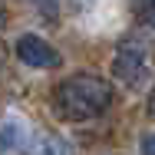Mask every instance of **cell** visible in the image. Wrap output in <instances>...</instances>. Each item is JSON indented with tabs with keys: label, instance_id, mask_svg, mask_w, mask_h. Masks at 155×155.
I'll list each match as a JSON object with an SVG mask.
<instances>
[{
	"label": "cell",
	"instance_id": "obj_5",
	"mask_svg": "<svg viewBox=\"0 0 155 155\" xmlns=\"http://www.w3.org/2000/svg\"><path fill=\"white\" fill-rule=\"evenodd\" d=\"M33 155H73V145L63 135H43L33 145Z\"/></svg>",
	"mask_w": 155,
	"mask_h": 155
},
{
	"label": "cell",
	"instance_id": "obj_4",
	"mask_svg": "<svg viewBox=\"0 0 155 155\" xmlns=\"http://www.w3.org/2000/svg\"><path fill=\"white\" fill-rule=\"evenodd\" d=\"M27 145H30V125L17 112H10L0 122V155H23Z\"/></svg>",
	"mask_w": 155,
	"mask_h": 155
},
{
	"label": "cell",
	"instance_id": "obj_7",
	"mask_svg": "<svg viewBox=\"0 0 155 155\" xmlns=\"http://www.w3.org/2000/svg\"><path fill=\"white\" fill-rule=\"evenodd\" d=\"M139 17H142L145 27H152V30H155V3H145V7L139 10Z\"/></svg>",
	"mask_w": 155,
	"mask_h": 155
},
{
	"label": "cell",
	"instance_id": "obj_1",
	"mask_svg": "<svg viewBox=\"0 0 155 155\" xmlns=\"http://www.w3.org/2000/svg\"><path fill=\"white\" fill-rule=\"evenodd\" d=\"M109 106H112V86L93 73H76L53 89V112L63 122L99 119Z\"/></svg>",
	"mask_w": 155,
	"mask_h": 155
},
{
	"label": "cell",
	"instance_id": "obj_9",
	"mask_svg": "<svg viewBox=\"0 0 155 155\" xmlns=\"http://www.w3.org/2000/svg\"><path fill=\"white\" fill-rule=\"evenodd\" d=\"M0 27H3V10H0Z\"/></svg>",
	"mask_w": 155,
	"mask_h": 155
},
{
	"label": "cell",
	"instance_id": "obj_8",
	"mask_svg": "<svg viewBox=\"0 0 155 155\" xmlns=\"http://www.w3.org/2000/svg\"><path fill=\"white\" fill-rule=\"evenodd\" d=\"M149 116L155 119V86H152V96H149Z\"/></svg>",
	"mask_w": 155,
	"mask_h": 155
},
{
	"label": "cell",
	"instance_id": "obj_2",
	"mask_svg": "<svg viewBox=\"0 0 155 155\" xmlns=\"http://www.w3.org/2000/svg\"><path fill=\"white\" fill-rule=\"evenodd\" d=\"M155 69V53L152 43L142 36H125L112 56V76L122 83L125 89H142L145 79Z\"/></svg>",
	"mask_w": 155,
	"mask_h": 155
},
{
	"label": "cell",
	"instance_id": "obj_3",
	"mask_svg": "<svg viewBox=\"0 0 155 155\" xmlns=\"http://www.w3.org/2000/svg\"><path fill=\"white\" fill-rule=\"evenodd\" d=\"M13 53L17 60L33 66V69H56L60 66V53L53 50V43H46L43 36L36 33H23L17 43H13Z\"/></svg>",
	"mask_w": 155,
	"mask_h": 155
},
{
	"label": "cell",
	"instance_id": "obj_6",
	"mask_svg": "<svg viewBox=\"0 0 155 155\" xmlns=\"http://www.w3.org/2000/svg\"><path fill=\"white\" fill-rule=\"evenodd\" d=\"M139 155H155V132H145L139 139Z\"/></svg>",
	"mask_w": 155,
	"mask_h": 155
}]
</instances>
